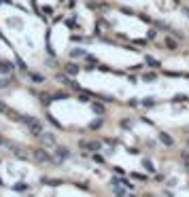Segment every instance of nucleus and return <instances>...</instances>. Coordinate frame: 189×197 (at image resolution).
I'll list each match as a JSON object with an SVG mask.
<instances>
[{"label": "nucleus", "mask_w": 189, "mask_h": 197, "mask_svg": "<svg viewBox=\"0 0 189 197\" xmlns=\"http://www.w3.org/2000/svg\"><path fill=\"white\" fill-rule=\"evenodd\" d=\"M166 47H168L170 51H177V49H178V40H177V38H172V36H166Z\"/></svg>", "instance_id": "nucleus-10"}, {"label": "nucleus", "mask_w": 189, "mask_h": 197, "mask_svg": "<svg viewBox=\"0 0 189 197\" xmlns=\"http://www.w3.org/2000/svg\"><path fill=\"white\" fill-rule=\"evenodd\" d=\"M94 161H98V163H104V157H102V155H94Z\"/></svg>", "instance_id": "nucleus-27"}, {"label": "nucleus", "mask_w": 189, "mask_h": 197, "mask_svg": "<svg viewBox=\"0 0 189 197\" xmlns=\"http://www.w3.org/2000/svg\"><path fill=\"white\" fill-rule=\"evenodd\" d=\"M181 11H183V13H185V15H187V17H189V7H183Z\"/></svg>", "instance_id": "nucleus-34"}, {"label": "nucleus", "mask_w": 189, "mask_h": 197, "mask_svg": "<svg viewBox=\"0 0 189 197\" xmlns=\"http://www.w3.org/2000/svg\"><path fill=\"white\" fill-rule=\"evenodd\" d=\"M174 102H187V95L178 93V95H174Z\"/></svg>", "instance_id": "nucleus-24"}, {"label": "nucleus", "mask_w": 189, "mask_h": 197, "mask_svg": "<svg viewBox=\"0 0 189 197\" xmlns=\"http://www.w3.org/2000/svg\"><path fill=\"white\" fill-rule=\"evenodd\" d=\"M43 182H45V185H51V186H59L62 185L59 178H43Z\"/></svg>", "instance_id": "nucleus-15"}, {"label": "nucleus", "mask_w": 189, "mask_h": 197, "mask_svg": "<svg viewBox=\"0 0 189 197\" xmlns=\"http://www.w3.org/2000/svg\"><path fill=\"white\" fill-rule=\"evenodd\" d=\"M13 189H15V191H21V193H24V191H28V185H26V182H17V185L13 186Z\"/></svg>", "instance_id": "nucleus-21"}, {"label": "nucleus", "mask_w": 189, "mask_h": 197, "mask_svg": "<svg viewBox=\"0 0 189 197\" xmlns=\"http://www.w3.org/2000/svg\"><path fill=\"white\" fill-rule=\"evenodd\" d=\"M0 185H2V178H0Z\"/></svg>", "instance_id": "nucleus-37"}, {"label": "nucleus", "mask_w": 189, "mask_h": 197, "mask_svg": "<svg viewBox=\"0 0 189 197\" xmlns=\"http://www.w3.org/2000/svg\"><path fill=\"white\" fill-rule=\"evenodd\" d=\"M79 149H87V140H81L79 142Z\"/></svg>", "instance_id": "nucleus-31"}, {"label": "nucleus", "mask_w": 189, "mask_h": 197, "mask_svg": "<svg viewBox=\"0 0 189 197\" xmlns=\"http://www.w3.org/2000/svg\"><path fill=\"white\" fill-rule=\"evenodd\" d=\"M111 189H113V193H115V195H128V193H130V189H128V186H123L117 178L111 182Z\"/></svg>", "instance_id": "nucleus-5"}, {"label": "nucleus", "mask_w": 189, "mask_h": 197, "mask_svg": "<svg viewBox=\"0 0 189 197\" xmlns=\"http://www.w3.org/2000/svg\"><path fill=\"white\" fill-rule=\"evenodd\" d=\"M2 87H9V81H7V79H2V81H0V89H2Z\"/></svg>", "instance_id": "nucleus-32"}, {"label": "nucleus", "mask_w": 189, "mask_h": 197, "mask_svg": "<svg viewBox=\"0 0 189 197\" xmlns=\"http://www.w3.org/2000/svg\"><path fill=\"white\" fill-rule=\"evenodd\" d=\"M9 23H11V25H17V28H21V21H19V19H9Z\"/></svg>", "instance_id": "nucleus-25"}, {"label": "nucleus", "mask_w": 189, "mask_h": 197, "mask_svg": "<svg viewBox=\"0 0 189 197\" xmlns=\"http://www.w3.org/2000/svg\"><path fill=\"white\" fill-rule=\"evenodd\" d=\"M79 70H81V68H79L77 64H72V62H70V64H66V66H64V72H66V74H70V76H74V74H79Z\"/></svg>", "instance_id": "nucleus-9"}, {"label": "nucleus", "mask_w": 189, "mask_h": 197, "mask_svg": "<svg viewBox=\"0 0 189 197\" xmlns=\"http://www.w3.org/2000/svg\"><path fill=\"white\" fill-rule=\"evenodd\" d=\"M100 125H102V121H100V119H98V121H94V123H92V127H94V129H98V127H100Z\"/></svg>", "instance_id": "nucleus-30"}, {"label": "nucleus", "mask_w": 189, "mask_h": 197, "mask_svg": "<svg viewBox=\"0 0 189 197\" xmlns=\"http://www.w3.org/2000/svg\"><path fill=\"white\" fill-rule=\"evenodd\" d=\"M117 180H119V182H121V185H123V186H128L130 191H132V189H134V186H132V182H130V180H125V178H117Z\"/></svg>", "instance_id": "nucleus-23"}, {"label": "nucleus", "mask_w": 189, "mask_h": 197, "mask_svg": "<svg viewBox=\"0 0 189 197\" xmlns=\"http://www.w3.org/2000/svg\"><path fill=\"white\" fill-rule=\"evenodd\" d=\"M30 81L32 83H45V76L38 74V72H30Z\"/></svg>", "instance_id": "nucleus-13"}, {"label": "nucleus", "mask_w": 189, "mask_h": 197, "mask_svg": "<svg viewBox=\"0 0 189 197\" xmlns=\"http://www.w3.org/2000/svg\"><path fill=\"white\" fill-rule=\"evenodd\" d=\"M38 138H40V142H43V144H47V146H55V144H58V140H55V136H53L51 131H47V134H40Z\"/></svg>", "instance_id": "nucleus-7"}, {"label": "nucleus", "mask_w": 189, "mask_h": 197, "mask_svg": "<svg viewBox=\"0 0 189 197\" xmlns=\"http://www.w3.org/2000/svg\"><path fill=\"white\" fill-rule=\"evenodd\" d=\"M58 81L62 83V85H66V87L74 89V91H79V89H81V87H79V83H77V81H72V79H70V74H66V72H64V74H58Z\"/></svg>", "instance_id": "nucleus-4"}, {"label": "nucleus", "mask_w": 189, "mask_h": 197, "mask_svg": "<svg viewBox=\"0 0 189 197\" xmlns=\"http://www.w3.org/2000/svg\"><path fill=\"white\" fill-rule=\"evenodd\" d=\"M0 144H4V138H2V136H0Z\"/></svg>", "instance_id": "nucleus-35"}, {"label": "nucleus", "mask_w": 189, "mask_h": 197, "mask_svg": "<svg viewBox=\"0 0 189 197\" xmlns=\"http://www.w3.org/2000/svg\"><path fill=\"white\" fill-rule=\"evenodd\" d=\"M92 108H94V112H98V115H104V112H106V110H104V106L98 104V102H94V104H92Z\"/></svg>", "instance_id": "nucleus-18"}, {"label": "nucleus", "mask_w": 189, "mask_h": 197, "mask_svg": "<svg viewBox=\"0 0 189 197\" xmlns=\"http://www.w3.org/2000/svg\"><path fill=\"white\" fill-rule=\"evenodd\" d=\"M11 64H9V62H7V59H2V62H0V72H2V74H9V72H11Z\"/></svg>", "instance_id": "nucleus-12"}, {"label": "nucleus", "mask_w": 189, "mask_h": 197, "mask_svg": "<svg viewBox=\"0 0 189 197\" xmlns=\"http://www.w3.org/2000/svg\"><path fill=\"white\" fill-rule=\"evenodd\" d=\"M185 167H187V172H189V163H185Z\"/></svg>", "instance_id": "nucleus-36"}, {"label": "nucleus", "mask_w": 189, "mask_h": 197, "mask_svg": "<svg viewBox=\"0 0 189 197\" xmlns=\"http://www.w3.org/2000/svg\"><path fill=\"white\" fill-rule=\"evenodd\" d=\"M32 159H36L38 163H59L58 159H53L45 149H34V151H32Z\"/></svg>", "instance_id": "nucleus-3"}, {"label": "nucleus", "mask_w": 189, "mask_h": 197, "mask_svg": "<svg viewBox=\"0 0 189 197\" xmlns=\"http://www.w3.org/2000/svg\"><path fill=\"white\" fill-rule=\"evenodd\" d=\"M102 149V142H87V151H100Z\"/></svg>", "instance_id": "nucleus-16"}, {"label": "nucleus", "mask_w": 189, "mask_h": 197, "mask_svg": "<svg viewBox=\"0 0 189 197\" xmlns=\"http://www.w3.org/2000/svg\"><path fill=\"white\" fill-rule=\"evenodd\" d=\"M132 178H136V180H147V176H144V174H132Z\"/></svg>", "instance_id": "nucleus-26"}, {"label": "nucleus", "mask_w": 189, "mask_h": 197, "mask_svg": "<svg viewBox=\"0 0 189 197\" xmlns=\"http://www.w3.org/2000/svg\"><path fill=\"white\" fill-rule=\"evenodd\" d=\"M144 62H147V64H149L151 68H159V66H162V64H159V62H157L155 57H151V55H147V57H144Z\"/></svg>", "instance_id": "nucleus-14"}, {"label": "nucleus", "mask_w": 189, "mask_h": 197, "mask_svg": "<svg viewBox=\"0 0 189 197\" xmlns=\"http://www.w3.org/2000/svg\"><path fill=\"white\" fill-rule=\"evenodd\" d=\"M142 81H144V83L157 81V72H144V74H142Z\"/></svg>", "instance_id": "nucleus-11"}, {"label": "nucleus", "mask_w": 189, "mask_h": 197, "mask_svg": "<svg viewBox=\"0 0 189 197\" xmlns=\"http://www.w3.org/2000/svg\"><path fill=\"white\" fill-rule=\"evenodd\" d=\"M79 102H89V93L81 91V93H79Z\"/></svg>", "instance_id": "nucleus-22"}, {"label": "nucleus", "mask_w": 189, "mask_h": 197, "mask_svg": "<svg viewBox=\"0 0 189 197\" xmlns=\"http://www.w3.org/2000/svg\"><path fill=\"white\" fill-rule=\"evenodd\" d=\"M21 121L28 125V129H30L32 136H40V134H43V125H40L38 119H34V117H21Z\"/></svg>", "instance_id": "nucleus-1"}, {"label": "nucleus", "mask_w": 189, "mask_h": 197, "mask_svg": "<svg viewBox=\"0 0 189 197\" xmlns=\"http://www.w3.org/2000/svg\"><path fill=\"white\" fill-rule=\"evenodd\" d=\"M4 144H7V146L11 149V153H13V155H15L17 159H21V161H28V159L32 157V155L26 151L24 146H19V144H13V142H7V140H4Z\"/></svg>", "instance_id": "nucleus-2"}, {"label": "nucleus", "mask_w": 189, "mask_h": 197, "mask_svg": "<svg viewBox=\"0 0 189 197\" xmlns=\"http://www.w3.org/2000/svg\"><path fill=\"white\" fill-rule=\"evenodd\" d=\"M68 98H70L68 91H66V93H64V91H58L55 95H53V100H68Z\"/></svg>", "instance_id": "nucleus-20"}, {"label": "nucleus", "mask_w": 189, "mask_h": 197, "mask_svg": "<svg viewBox=\"0 0 189 197\" xmlns=\"http://www.w3.org/2000/svg\"><path fill=\"white\" fill-rule=\"evenodd\" d=\"M147 36H149V38H155V36H157V32H155V30H149V34H147Z\"/></svg>", "instance_id": "nucleus-33"}, {"label": "nucleus", "mask_w": 189, "mask_h": 197, "mask_svg": "<svg viewBox=\"0 0 189 197\" xmlns=\"http://www.w3.org/2000/svg\"><path fill=\"white\" fill-rule=\"evenodd\" d=\"M43 13H45V15H51L53 9H51V7H43Z\"/></svg>", "instance_id": "nucleus-28"}, {"label": "nucleus", "mask_w": 189, "mask_h": 197, "mask_svg": "<svg viewBox=\"0 0 189 197\" xmlns=\"http://www.w3.org/2000/svg\"><path fill=\"white\" fill-rule=\"evenodd\" d=\"M70 55H72V57H85L87 53H85L83 49H72V51H70Z\"/></svg>", "instance_id": "nucleus-19"}, {"label": "nucleus", "mask_w": 189, "mask_h": 197, "mask_svg": "<svg viewBox=\"0 0 189 197\" xmlns=\"http://www.w3.org/2000/svg\"><path fill=\"white\" fill-rule=\"evenodd\" d=\"M142 165H144V170H147V172H151V174H153V172H155V165H153V161H149V159H144V161H142Z\"/></svg>", "instance_id": "nucleus-17"}, {"label": "nucleus", "mask_w": 189, "mask_h": 197, "mask_svg": "<svg viewBox=\"0 0 189 197\" xmlns=\"http://www.w3.org/2000/svg\"><path fill=\"white\" fill-rule=\"evenodd\" d=\"M159 142H162L164 146H172V144H174V140H172V136H168L166 131H159Z\"/></svg>", "instance_id": "nucleus-8"}, {"label": "nucleus", "mask_w": 189, "mask_h": 197, "mask_svg": "<svg viewBox=\"0 0 189 197\" xmlns=\"http://www.w3.org/2000/svg\"><path fill=\"white\" fill-rule=\"evenodd\" d=\"M7 110H9L7 104H4V102H0V115H2V112H7Z\"/></svg>", "instance_id": "nucleus-29"}, {"label": "nucleus", "mask_w": 189, "mask_h": 197, "mask_svg": "<svg viewBox=\"0 0 189 197\" xmlns=\"http://www.w3.org/2000/svg\"><path fill=\"white\" fill-rule=\"evenodd\" d=\"M53 153H55V157H58V161H59V163L64 161V159H68V157L72 155V153L68 151L66 146H58V144H55V149H53Z\"/></svg>", "instance_id": "nucleus-6"}]
</instances>
